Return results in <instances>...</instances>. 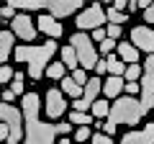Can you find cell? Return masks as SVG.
<instances>
[{"label":"cell","instance_id":"cell-1","mask_svg":"<svg viewBox=\"0 0 154 144\" xmlns=\"http://www.w3.org/2000/svg\"><path fill=\"white\" fill-rule=\"evenodd\" d=\"M41 95L26 93L21 98V111H23V144H57V124H46L41 118Z\"/></svg>","mask_w":154,"mask_h":144},{"label":"cell","instance_id":"cell-2","mask_svg":"<svg viewBox=\"0 0 154 144\" xmlns=\"http://www.w3.org/2000/svg\"><path fill=\"white\" fill-rule=\"evenodd\" d=\"M57 41H44V44H18L13 49V62H21L26 64L28 77L31 83H38V80L46 75V67L51 64V57L57 54Z\"/></svg>","mask_w":154,"mask_h":144},{"label":"cell","instance_id":"cell-3","mask_svg":"<svg viewBox=\"0 0 154 144\" xmlns=\"http://www.w3.org/2000/svg\"><path fill=\"white\" fill-rule=\"evenodd\" d=\"M144 116H146V113H144V108H141V100L131 98V95H121V98H116L113 103H110V113L103 121V129H100V131L108 134V136H113L116 129H118V124L136 126V124H141Z\"/></svg>","mask_w":154,"mask_h":144},{"label":"cell","instance_id":"cell-4","mask_svg":"<svg viewBox=\"0 0 154 144\" xmlns=\"http://www.w3.org/2000/svg\"><path fill=\"white\" fill-rule=\"evenodd\" d=\"M69 46L75 49L77 59H80V67H82L85 72L95 70V64L100 62V54H98V46H95L93 39H90V33H85V31L72 33L69 36Z\"/></svg>","mask_w":154,"mask_h":144},{"label":"cell","instance_id":"cell-5","mask_svg":"<svg viewBox=\"0 0 154 144\" xmlns=\"http://www.w3.org/2000/svg\"><path fill=\"white\" fill-rule=\"evenodd\" d=\"M75 26H77V31H85V33H93L95 28H105V26H108L105 8L100 5V3L88 5L85 11H80V13L75 16Z\"/></svg>","mask_w":154,"mask_h":144},{"label":"cell","instance_id":"cell-6","mask_svg":"<svg viewBox=\"0 0 154 144\" xmlns=\"http://www.w3.org/2000/svg\"><path fill=\"white\" fill-rule=\"evenodd\" d=\"M141 67H144V75H141V80H139V85H141L139 100H141L144 113H149L154 108V54H149Z\"/></svg>","mask_w":154,"mask_h":144},{"label":"cell","instance_id":"cell-7","mask_svg":"<svg viewBox=\"0 0 154 144\" xmlns=\"http://www.w3.org/2000/svg\"><path fill=\"white\" fill-rule=\"evenodd\" d=\"M11 31H13L16 39L23 41V44H31V41H36V36H38L36 18H31L28 13H18V16L11 21Z\"/></svg>","mask_w":154,"mask_h":144},{"label":"cell","instance_id":"cell-8","mask_svg":"<svg viewBox=\"0 0 154 144\" xmlns=\"http://www.w3.org/2000/svg\"><path fill=\"white\" fill-rule=\"evenodd\" d=\"M67 95L62 93L59 88H49L46 90V98H44V111H46V118H51V121H57V118H62L67 113Z\"/></svg>","mask_w":154,"mask_h":144},{"label":"cell","instance_id":"cell-9","mask_svg":"<svg viewBox=\"0 0 154 144\" xmlns=\"http://www.w3.org/2000/svg\"><path fill=\"white\" fill-rule=\"evenodd\" d=\"M80 11H85L82 0H49L46 3V13L57 21H64L69 16H77Z\"/></svg>","mask_w":154,"mask_h":144},{"label":"cell","instance_id":"cell-10","mask_svg":"<svg viewBox=\"0 0 154 144\" xmlns=\"http://www.w3.org/2000/svg\"><path fill=\"white\" fill-rule=\"evenodd\" d=\"M128 39H131V44L136 46L139 52H144V54H154V28H149L146 23H139V26H134L131 31H128Z\"/></svg>","mask_w":154,"mask_h":144},{"label":"cell","instance_id":"cell-11","mask_svg":"<svg viewBox=\"0 0 154 144\" xmlns=\"http://www.w3.org/2000/svg\"><path fill=\"white\" fill-rule=\"evenodd\" d=\"M121 144H154V121L144 124L141 129H128L121 136Z\"/></svg>","mask_w":154,"mask_h":144},{"label":"cell","instance_id":"cell-12","mask_svg":"<svg viewBox=\"0 0 154 144\" xmlns=\"http://www.w3.org/2000/svg\"><path fill=\"white\" fill-rule=\"evenodd\" d=\"M36 28H38V33H44V36H49V39H62V36H64L62 21L51 18L49 13H41V16L36 18Z\"/></svg>","mask_w":154,"mask_h":144},{"label":"cell","instance_id":"cell-13","mask_svg":"<svg viewBox=\"0 0 154 144\" xmlns=\"http://www.w3.org/2000/svg\"><path fill=\"white\" fill-rule=\"evenodd\" d=\"M123 88H126V80L123 77H116V75H108L103 80V98L108 100H116L123 95Z\"/></svg>","mask_w":154,"mask_h":144},{"label":"cell","instance_id":"cell-14","mask_svg":"<svg viewBox=\"0 0 154 144\" xmlns=\"http://www.w3.org/2000/svg\"><path fill=\"white\" fill-rule=\"evenodd\" d=\"M116 54H118V59L123 62V64H139V54L141 52L136 49V46L131 44V41H118V46H116Z\"/></svg>","mask_w":154,"mask_h":144},{"label":"cell","instance_id":"cell-15","mask_svg":"<svg viewBox=\"0 0 154 144\" xmlns=\"http://www.w3.org/2000/svg\"><path fill=\"white\" fill-rule=\"evenodd\" d=\"M13 49H16L13 31H0V67H5V62L13 57Z\"/></svg>","mask_w":154,"mask_h":144},{"label":"cell","instance_id":"cell-16","mask_svg":"<svg viewBox=\"0 0 154 144\" xmlns=\"http://www.w3.org/2000/svg\"><path fill=\"white\" fill-rule=\"evenodd\" d=\"M100 95H103V80L95 75V77H90V80H88V85L82 88V100H88V103L93 105L95 100L100 98Z\"/></svg>","mask_w":154,"mask_h":144},{"label":"cell","instance_id":"cell-17","mask_svg":"<svg viewBox=\"0 0 154 144\" xmlns=\"http://www.w3.org/2000/svg\"><path fill=\"white\" fill-rule=\"evenodd\" d=\"M18 13H36V11H44L46 13V3H38V0H13L11 3Z\"/></svg>","mask_w":154,"mask_h":144},{"label":"cell","instance_id":"cell-18","mask_svg":"<svg viewBox=\"0 0 154 144\" xmlns=\"http://www.w3.org/2000/svg\"><path fill=\"white\" fill-rule=\"evenodd\" d=\"M59 57H62V64H64V67H67L69 72L80 70V59H77L75 49H72L69 44H67V46H62V49H59Z\"/></svg>","mask_w":154,"mask_h":144},{"label":"cell","instance_id":"cell-19","mask_svg":"<svg viewBox=\"0 0 154 144\" xmlns=\"http://www.w3.org/2000/svg\"><path fill=\"white\" fill-rule=\"evenodd\" d=\"M59 90L67 95V98H72V100L82 98V88H80V85H77L72 77H64V80H62V83H59Z\"/></svg>","mask_w":154,"mask_h":144},{"label":"cell","instance_id":"cell-20","mask_svg":"<svg viewBox=\"0 0 154 144\" xmlns=\"http://www.w3.org/2000/svg\"><path fill=\"white\" fill-rule=\"evenodd\" d=\"M46 77L54 80V83H62V80L67 77V67L62 64V62H51V64L46 67Z\"/></svg>","mask_w":154,"mask_h":144},{"label":"cell","instance_id":"cell-21","mask_svg":"<svg viewBox=\"0 0 154 144\" xmlns=\"http://www.w3.org/2000/svg\"><path fill=\"white\" fill-rule=\"evenodd\" d=\"M67 121H69L75 129H77V126H90V124H95V121H93V113H80V111H69Z\"/></svg>","mask_w":154,"mask_h":144},{"label":"cell","instance_id":"cell-22","mask_svg":"<svg viewBox=\"0 0 154 144\" xmlns=\"http://www.w3.org/2000/svg\"><path fill=\"white\" fill-rule=\"evenodd\" d=\"M105 62H108V75L123 77V72H126V64H123V62L118 59V54H110V57H105Z\"/></svg>","mask_w":154,"mask_h":144},{"label":"cell","instance_id":"cell-23","mask_svg":"<svg viewBox=\"0 0 154 144\" xmlns=\"http://www.w3.org/2000/svg\"><path fill=\"white\" fill-rule=\"evenodd\" d=\"M93 118H108V113H110V103H108V98H98L93 103Z\"/></svg>","mask_w":154,"mask_h":144},{"label":"cell","instance_id":"cell-24","mask_svg":"<svg viewBox=\"0 0 154 144\" xmlns=\"http://www.w3.org/2000/svg\"><path fill=\"white\" fill-rule=\"evenodd\" d=\"M105 18H108V23H113V26H123V23L128 21V16H126V13L116 11L113 5H108V8H105Z\"/></svg>","mask_w":154,"mask_h":144},{"label":"cell","instance_id":"cell-25","mask_svg":"<svg viewBox=\"0 0 154 144\" xmlns=\"http://www.w3.org/2000/svg\"><path fill=\"white\" fill-rule=\"evenodd\" d=\"M141 75H144V67L141 64H128L126 72H123V80H126V83H139Z\"/></svg>","mask_w":154,"mask_h":144},{"label":"cell","instance_id":"cell-26","mask_svg":"<svg viewBox=\"0 0 154 144\" xmlns=\"http://www.w3.org/2000/svg\"><path fill=\"white\" fill-rule=\"evenodd\" d=\"M23 88H26V75H23V72H16L13 80H11V90L23 98V95H26V90H23Z\"/></svg>","mask_w":154,"mask_h":144},{"label":"cell","instance_id":"cell-27","mask_svg":"<svg viewBox=\"0 0 154 144\" xmlns=\"http://www.w3.org/2000/svg\"><path fill=\"white\" fill-rule=\"evenodd\" d=\"M93 139V131H90V126H77L75 129V144H85Z\"/></svg>","mask_w":154,"mask_h":144},{"label":"cell","instance_id":"cell-28","mask_svg":"<svg viewBox=\"0 0 154 144\" xmlns=\"http://www.w3.org/2000/svg\"><path fill=\"white\" fill-rule=\"evenodd\" d=\"M116 46H118V41H113V39H105L103 44L98 46V54H103V57H110L116 52Z\"/></svg>","mask_w":154,"mask_h":144},{"label":"cell","instance_id":"cell-29","mask_svg":"<svg viewBox=\"0 0 154 144\" xmlns=\"http://www.w3.org/2000/svg\"><path fill=\"white\" fill-rule=\"evenodd\" d=\"M69 77L75 80V83L80 85V88H85V85H88V80H90V77H88V72H85L82 67H80V70H75V72H72V75H69Z\"/></svg>","mask_w":154,"mask_h":144},{"label":"cell","instance_id":"cell-30","mask_svg":"<svg viewBox=\"0 0 154 144\" xmlns=\"http://www.w3.org/2000/svg\"><path fill=\"white\" fill-rule=\"evenodd\" d=\"M105 33H108V39L118 41L123 36V26H113V23H108V26H105Z\"/></svg>","mask_w":154,"mask_h":144},{"label":"cell","instance_id":"cell-31","mask_svg":"<svg viewBox=\"0 0 154 144\" xmlns=\"http://www.w3.org/2000/svg\"><path fill=\"white\" fill-rule=\"evenodd\" d=\"M13 75H16V70H13L11 64L0 67V85H3V83H11V80H13Z\"/></svg>","mask_w":154,"mask_h":144},{"label":"cell","instance_id":"cell-32","mask_svg":"<svg viewBox=\"0 0 154 144\" xmlns=\"http://www.w3.org/2000/svg\"><path fill=\"white\" fill-rule=\"evenodd\" d=\"M90 144H113V136H108V134L98 131V134H93V139H90Z\"/></svg>","mask_w":154,"mask_h":144},{"label":"cell","instance_id":"cell-33","mask_svg":"<svg viewBox=\"0 0 154 144\" xmlns=\"http://www.w3.org/2000/svg\"><path fill=\"white\" fill-rule=\"evenodd\" d=\"M123 93H126V95H131V98H136V95H141V85H139V83H126Z\"/></svg>","mask_w":154,"mask_h":144},{"label":"cell","instance_id":"cell-34","mask_svg":"<svg viewBox=\"0 0 154 144\" xmlns=\"http://www.w3.org/2000/svg\"><path fill=\"white\" fill-rule=\"evenodd\" d=\"M16 16H18V11L11 5V3H5V5H3V18H5V21H13Z\"/></svg>","mask_w":154,"mask_h":144},{"label":"cell","instance_id":"cell-35","mask_svg":"<svg viewBox=\"0 0 154 144\" xmlns=\"http://www.w3.org/2000/svg\"><path fill=\"white\" fill-rule=\"evenodd\" d=\"M90 39H93V41H100V44H103V41L108 39V33H105V28H95V31L90 33Z\"/></svg>","mask_w":154,"mask_h":144},{"label":"cell","instance_id":"cell-36","mask_svg":"<svg viewBox=\"0 0 154 144\" xmlns=\"http://www.w3.org/2000/svg\"><path fill=\"white\" fill-rule=\"evenodd\" d=\"M95 75H98V77L100 75H108V62H105V57H100V62L95 64Z\"/></svg>","mask_w":154,"mask_h":144},{"label":"cell","instance_id":"cell-37","mask_svg":"<svg viewBox=\"0 0 154 144\" xmlns=\"http://www.w3.org/2000/svg\"><path fill=\"white\" fill-rule=\"evenodd\" d=\"M75 131V126H72L69 121H62V124H57V134H72Z\"/></svg>","mask_w":154,"mask_h":144},{"label":"cell","instance_id":"cell-38","mask_svg":"<svg viewBox=\"0 0 154 144\" xmlns=\"http://www.w3.org/2000/svg\"><path fill=\"white\" fill-rule=\"evenodd\" d=\"M16 98H18V95L13 93L11 88H5V90H3V103H13V100H16Z\"/></svg>","mask_w":154,"mask_h":144},{"label":"cell","instance_id":"cell-39","mask_svg":"<svg viewBox=\"0 0 154 144\" xmlns=\"http://www.w3.org/2000/svg\"><path fill=\"white\" fill-rule=\"evenodd\" d=\"M144 21H146V26H149V23L154 26V3L149 5V11H144Z\"/></svg>","mask_w":154,"mask_h":144},{"label":"cell","instance_id":"cell-40","mask_svg":"<svg viewBox=\"0 0 154 144\" xmlns=\"http://www.w3.org/2000/svg\"><path fill=\"white\" fill-rule=\"evenodd\" d=\"M8 139H11V129H8L5 124H0V142L8 144Z\"/></svg>","mask_w":154,"mask_h":144},{"label":"cell","instance_id":"cell-41","mask_svg":"<svg viewBox=\"0 0 154 144\" xmlns=\"http://www.w3.org/2000/svg\"><path fill=\"white\" fill-rule=\"evenodd\" d=\"M113 8H116V11H121V13H126L128 11V0H116Z\"/></svg>","mask_w":154,"mask_h":144},{"label":"cell","instance_id":"cell-42","mask_svg":"<svg viewBox=\"0 0 154 144\" xmlns=\"http://www.w3.org/2000/svg\"><path fill=\"white\" fill-rule=\"evenodd\" d=\"M149 5H152L149 0H139V11H149Z\"/></svg>","mask_w":154,"mask_h":144},{"label":"cell","instance_id":"cell-43","mask_svg":"<svg viewBox=\"0 0 154 144\" xmlns=\"http://www.w3.org/2000/svg\"><path fill=\"white\" fill-rule=\"evenodd\" d=\"M57 144H75V142H69V139L64 136V139H57Z\"/></svg>","mask_w":154,"mask_h":144},{"label":"cell","instance_id":"cell-44","mask_svg":"<svg viewBox=\"0 0 154 144\" xmlns=\"http://www.w3.org/2000/svg\"><path fill=\"white\" fill-rule=\"evenodd\" d=\"M0 31H3V5H0Z\"/></svg>","mask_w":154,"mask_h":144},{"label":"cell","instance_id":"cell-45","mask_svg":"<svg viewBox=\"0 0 154 144\" xmlns=\"http://www.w3.org/2000/svg\"><path fill=\"white\" fill-rule=\"evenodd\" d=\"M0 103H3V90H0Z\"/></svg>","mask_w":154,"mask_h":144}]
</instances>
